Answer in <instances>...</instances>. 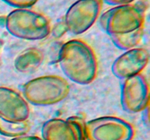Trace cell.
Masks as SVG:
<instances>
[{
  "label": "cell",
  "mask_w": 150,
  "mask_h": 140,
  "mask_svg": "<svg viewBox=\"0 0 150 140\" xmlns=\"http://www.w3.org/2000/svg\"><path fill=\"white\" fill-rule=\"evenodd\" d=\"M59 64L64 75L79 85H89L98 74V59L93 48L85 41L73 39L62 45Z\"/></svg>",
  "instance_id": "6da1fadb"
},
{
  "label": "cell",
  "mask_w": 150,
  "mask_h": 140,
  "mask_svg": "<svg viewBox=\"0 0 150 140\" xmlns=\"http://www.w3.org/2000/svg\"><path fill=\"white\" fill-rule=\"evenodd\" d=\"M9 34L21 39L42 40L51 34V23L45 15L29 8H17L5 18Z\"/></svg>",
  "instance_id": "7a4b0ae2"
},
{
  "label": "cell",
  "mask_w": 150,
  "mask_h": 140,
  "mask_svg": "<svg viewBox=\"0 0 150 140\" xmlns=\"http://www.w3.org/2000/svg\"><path fill=\"white\" fill-rule=\"evenodd\" d=\"M70 90V84L66 79L49 74L32 79L25 83L23 96L28 103L35 106H51L62 102Z\"/></svg>",
  "instance_id": "3957f363"
},
{
  "label": "cell",
  "mask_w": 150,
  "mask_h": 140,
  "mask_svg": "<svg viewBox=\"0 0 150 140\" xmlns=\"http://www.w3.org/2000/svg\"><path fill=\"white\" fill-rule=\"evenodd\" d=\"M146 6L144 3L116 6L100 18L101 28L109 35H121L144 29Z\"/></svg>",
  "instance_id": "277c9868"
},
{
  "label": "cell",
  "mask_w": 150,
  "mask_h": 140,
  "mask_svg": "<svg viewBox=\"0 0 150 140\" xmlns=\"http://www.w3.org/2000/svg\"><path fill=\"white\" fill-rule=\"evenodd\" d=\"M133 125L117 116H102L85 123L86 140H133Z\"/></svg>",
  "instance_id": "5b68a950"
},
{
  "label": "cell",
  "mask_w": 150,
  "mask_h": 140,
  "mask_svg": "<svg viewBox=\"0 0 150 140\" xmlns=\"http://www.w3.org/2000/svg\"><path fill=\"white\" fill-rule=\"evenodd\" d=\"M102 0H77L68 8L64 18L67 31L79 35L89 30L102 10Z\"/></svg>",
  "instance_id": "8992f818"
},
{
  "label": "cell",
  "mask_w": 150,
  "mask_h": 140,
  "mask_svg": "<svg viewBox=\"0 0 150 140\" xmlns=\"http://www.w3.org/2000/svg\"><path fill=\"white\" fill-rule=\"evenodd\" d=\"M120 102L123 109L129 113H138L148 109L149 88L144 74L141 73L123 80Z\"/></svg>",
  "instance_id": "52a82bcc"
},
{
  "label": "cell",
  "mask_w": 150,
  "mask_h": 140,
  "mask_svg": "<svg viewBox=\"0 0 150 140\" xmlns=\"http://www.w3.org/2000/svg\"><path fill=\"white\" fill-rule=\"evenodd\" d=\"M85 123L83 118L76 115L50 119L42 127V140H86Z\"/></svg>",
  "instance_id": "ba28073f"
},
{
  "label": "cell",
  "mask_w": 150,
  "mask_h": 140,
  "mask_svg": "<svg viewBox=\"0 0 150 140\" xmlns=\"http://www.w3.org/2000/svg\"><path fill=\"white\" fill-rule=\"evenodd\" d=\"M147 50L134 48L126 50L117 57L111 66L113 74L120 80H125L142 73L149 63Z\"/></svg>",
  "instance_id": "9c48e42d"
},
{
  "label": "cell",
  "mask_w": 150,
  "mask_h": 140,
  "mask_svg": "<svg viewBox=\"0 0 150 140\" xmlns=\"http://www.w3.org/2000/svg\"><path fill=\"white\" fill-rule=\"evenodd\" d=\"M29 114V103L19 92L0 86V116L11 121H26Z\"/></svg>",
  "instance_id": "30bf717a"
},
{
  "label": "cell",
  "mask_w": 150,
  "mask_h": 140,
  "mask_svg": "<svg viewBox=\"0 0 150 140\" xmlns=\"http://www.w3.org/2000/svg\"><path fill=\"white\" fill-rule=\"evenodd\" d=\"M44 60V53L38 48H29L22 51L14 61V67L20 73H29L39 68Z\"/></svg>",
  "instance_id": "8fae6325"
},
{
  "label": "cell",
  "mask_w": 150,
  "mask_h": 140,
  "mask_svg": "<svg viewBox=\"0 0 150 140\" xmlns=\"http://www.w3.org/2000/svg\"><path fill=\"white\" fill-rule=\"evenodd\" d=\"M30 125L26 121H11L0 116V134L4 136L14 137L27 134Z\"/></svg>",
  "instance_id": "7c38bea8"
},
{
  "label": "cell",
  "mask_w": 150,
  "mask_h": 140,
  "mask_svg": "<svg viewBox=\"0 0 150 140\" xmlns=\"http://www.w3.org/2000/svg\"><path fill=\"white\" fill-rule=\"evenodd\" d=\"M143 34L144 29H142L132 33L111 36V39L117 48L126 51L137 48L142 41Z\"/></svg>",
  "instance_id": "4fadbf2b"
},
{
  "label": "cell",
  "mask_w": 150,
  "mask_h": 140,
  "mask_svg": "<svg viewBox=\"0 0 150 140\" xmlns=\"http://www.w3.org/2000/svg\"><path fill=\"white\" fill-rule=\"evenodd\" d=\"M68 31H67V28L64 20L57 22L51 29V35L55 39H59V38L62 37Z\"/></svg>",
  "instance_id": "5bb4252c"
},
{
  "label": "cell",
  "mask_w": 150,
  "mask_h": 140,
  "mask_svg": "<svg viewBox=\"0 0 150 140\" xmlns=\"http://www.w3.org/2000/svg\"><path fill=\"white\" fill-rule=\"evenodd\" d=\"M6 4L17 8H29L35 5L39 0H2Z\"/></svg>",
  "instance_id": "9a60e30c"
},
{
  "label": "cell",
  "mask_w": 150,
  "mask_h": 140,
  "mask_svg": "<svg viewBox=\"0 0 150 140\" xmlns=\"http://www.w3.org/2000/svg\"><path fill=\"white\" fill-rule=\"evenodd\" d=\"M134 1L135 0H102V1H104V2L109 4V5L114 6V7L133 4Z\"/></svg>",
  "instance_id": "2e32d148"
},
{
  "label": "cell",
  "mask_w": 150,
  "mask_h": 140,
  "mask_svg": "<svg viewBox=\"0 0 150 140\" xmlns=\"http://www.w3.org/2000/svg\"><path fill=\"white\" fill-rule=\"evenodd\" d=\"M11 140H42V139L40 138L38 136H32V135H25L19 136L14 137Z\"/></svg>",
  "instance_id": "e0dca14e"
}]
</instances>
